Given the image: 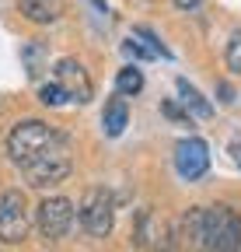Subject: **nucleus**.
Returning a JSON list of instances; mask_svg holds the SVG:
<instances>
[{"instance_id":"1","label":"nucleus","mask_w":241,"mask_h":252,"mask_svg":"<svg viewBox=\"0 0 241 252\" xmlns=\"http://www.w3.org/2000/svg\"><path fill=\"white\" fill-rule=\"evenodd\" d=\"M59 144H67V137L56 130V126L42 123V119H21L11 137H7V154H11V161L14 165H32L35 158H42L46 151L59 147Z\"/></svg>"},{"instance_id":"2","label":"nucleus","mask_w":241,"mask_h":252,"mask_svg":"<svg viewBox=\"0 0 241 252\" xmlns=\"http://www.w3.org/2000/svg\"><path fill=\"white\" fill-rule=\"evenodd\" d=\"M77 217L87 235L95 238H105L115 224V203H112V193L102 186H91L87 193L80 196V207H77Z\"/></svg>"},{"instance_id":"3","label":"nucleus","mask_w":241,"mask_h":252,"mask_svg":"<svg viewBox=\"0 0 241 252\" xmlns=\"http://www.w3.org/2000/svg\"><path fill=\"white\" fill-rule=\"evenodd\" d=\"M32 217H28V203L21 189H4L0 193V242L4 245H18L28 238Z\"/></svg>"},{"instance_id":"4","label":"nucleus","mask_w":241,"mask_h":252,"mask_svg":"<svg viewBox=\"0 0 241 252\" xmlns=\"http://www.w3.org/2000/svg\"><path fill=\"white\" fill-rule=\"evenodd\" d=\"M74 161H70V151L67 144H59L53 151H46L42 158H35L32 165H25V175H28V186H35V189H46V186H56V182H63L70 175Z\"/></svg>"},{"instance_id":"5","label":"nucleus","mask_w":241,"mask_h":252,"mask_svg":"<svg viewBox=\"0 0 241 252\" xmlns=\"http://www.w3.org/2000/svg\"><path fill=\"white\" fill-rule=\"evenodd\" d=\"M210 252H241V214L210 207Z\"/></svg>"},{"instance_id":"6","label":"nucleus","mask_w":241,"mask_h":252,"mask_svg":"<svg viewBox=\"0 0 241 252\" xmlns=\"http://www.w3.org/2000/svg\"><path fill=\"white\" fill-rule=\"evenodd\" d=\"M35 224H39V235L49 242L63 238L74 224V203L67 196H46L35 210Z\"/></svg>"},{"instance_id":"7","label":"nucleus","mask_w":241,"mask_h":252,"mask_svg":"<svg viewBox=\"0 0 241 252\" xmlns=\"http://www.w3.org/2000/svg\"><path fill=\"white\" fill-rule=\"evenodd\" d=\"M53 81L63 88V94H67V102H77V105H87L91 102V94H95V88H91V77H87V70L80 67L77 60H59L56 63V70H53Z\"/></svg>"},{"instance_id":"8","label":"nucleus","mask_w":241,"mask_h":252,"mask_svg":"<svg viewBox=\"0 0 241 252\" xmlns=\"http://www.w3.org/2000/svg\"><path fill=\"white\" fill-rule=\"evenodd\" d=\"M175 238L189 252H210V210L206 207H189L182 214V220H178Z\"/></svg>"},{"instance_id":"9","label":"nucleus","mask_w":241,"mask_h":252,"mask_svg":"<svg viewBox=\"0 0 241 252\" xmlns=\"http://www.w3.org/2000/svg\"><path fill=\"white\" fill-rule=\"evenodd\" d=\"M175 168H178V175L189 179V182L203 179L206 168H210V147H206L199 137L178 140V144H175Z\"/></svg>"},{"instance_id":"10","label":"nucleus","mask_w":241,"mask_h":252,"mask_svg":"<svg viewBox=\"0 0 241 252\" xmlns=\"http://www.w3.org/2000/svg\"><path fill=\"white\" fill-rule=\"evenodd\" d=\"M136 242H140V245H147L150 252H171L175 235H171V228L164 224V220H158L154 214H143V217H140Z\"/></svg>"},{"instance_id":"11","label":"nucleus","mask_w":241,"mask_h":252,"mask_svg":"<svg viewBox=\"0 0 241 252\" xmlns=\"http://www.w3.org/2000/svg\"><path fill=\"white\" fill-rule=\"evenodd\" d=\"M18 11L35 25H53L63 11V0H18Z\"/></svg>"},{"instance_id":"12","label":"nucleus","mask_w":241,"mask_h":252,"mask_svg":"<svg viewBox=\"0 0 241 252\" xmlns=\"http://www.w3.org/2000/svg\"><path fill=\"white\" fill-rule=\"evenodd\" d=\"M126 123H130V109H126V98H112L105 102V112H102V126H105V133L108 137H119L126 130Z\"/></svg>"},{"instance_id":"13","label":"nucleus","mask_w":241,"mask_h":252,"mask_svg":"<svg viewBox=\"0 0 241 252\" xmlns=\"http://www.w3.org/2000/svg\"><path fill=\"white\" fill-rule=\"evenodd\" d=\"M178 84V94H182V105H186V112H196V116H214V105H210L206 98H203V94L186 81V77H178L175 81Z\"/></svg>"},{"instance_id":"14","label":"nucleus","mask_w":241,"mask_h":252,"mask_svg":"<svg viewBox=\"0 0 241 252\" xmlns=\"http://www.w3.org/2000/svg\"><path fill=\"white\" fill-rule=\"evenodd\" d=\"M115 91L119 94H140L143 91V74L136 67H123L115 74Z\"/></svg>"},{"instance_id":"15","label":"nucleus","mask_w":241,"mask_h":252,"mask_svg":"<svg viewBox=\"0 0 241 252\" xmlns=\"http://www.w3.org/2000/svg\"><path fill=\"white\" fill-rule=\"evenodd\" d=\"M133 39H143V42H147V49L154 53V56H164V60L171 56V53H168V46H161V39H158L150 28H143V25H140V28H133Z\"/></svg>"},{"instance_id":"16","label":"nucleus","mask_w":241,"mask_h":252,"mask_svg":"<svg viewBox=\"0 0 241 252\" xmlns=\"http://www.w3.org/2000/svg\"><path fill=\"white\" fill-rule=\"evenodd\" d=\"M39 102H42V105H63L67 94H63V88L53 81V84H42V88H39Z\"/></svg>"},{"instance_id":"17","label":"nucleus","mask_w":241,"mask_h":252,"mask_svg":"<svg viewBox=\"0 0 241 252\" xmlns=\"http://www.w3.org/2000/svg\"><path fill=\"white\" fill-rule=\"evenodd\" d=\"M227 67L234 74H241V32H234L231 42H227Z\"/></svg>"},{"instance_id":"18","label":"nucleus","mask_w":241,"mask_h":252,"mask_svg":"<svg viewBox=\"0 0 241 252\" xmlns=\"http://www.w3.org/2000/svg\"><path fill=\"white\" fill-rule=\"evenodd\" d=\"M123 53H126V56H133V60H154V53H150L143 42H136V39L123 42Z\"/></svg>"},{"instance_id":"19","label":"nucleus","mask_w":241,"mask_h":252,"mask_svg":"<svg viewBox=\"0 0 241 252\" xmlns=\"http://www.w3.org/2000/svg\"><path fill=\"white\" fill-rule=\"evenodd\" d=\"M161 109H164V116H171V119H178V123H189V126H192V119H189V112H182V109H178L175 102H164Z\"/></svg>"},{"instance_id":"20","label":"nucleus","mask_w":241,"mask_h":252,"mask_svg":"<svg viewBox=\"0 0 241 252\" xmlns=\"http://www.w3.org/2000/svg\"><path fill=\"white\" fill-rule=\"evenodd\" d=\"M217 91H220V102H227V105H231V102H234V91H231V88H227V84H220V88H217Z\"/></svg>"},{"instance_id":"21","label":"nucleus","mask_w":241,"mask_h":252,"mask_svg":"<svg viewBox=\"0 0 241 252\" xmlns=\"http://www.w3.org/2000/svg\"><path fill=\"white\" fill-rule=\"evenodd\" d=\"M203 0H175V7H182V11H192V7H199Z\"/></svg>"},{"instance_id":"22","label":"nucleus","mask_w":241,"mask_h":252,"mask_svg":"<svg viewBox=\"0 0 241 252\" xmlns=\"http://www.w3.org/2000/svg\"><path fill=\"white\" fill-rule=\"evenodd\" d=\"M231 154H234V165L241 168V144H231Z\"/></svg>"},{"instance_id":"23","label":"nucleus","mask_w":241,"mask_h":252,"mask_svg":"<svg viewBox=\"0 0 241 252\" xmlns=\"http://www.w3.org/2000/svg\"><path fill=\"white\" fill-rule=\"evenodd\" d=\"M91 4H95V7H98V11L105 14V0H91Z\"/></svg>"}]
</instances>
